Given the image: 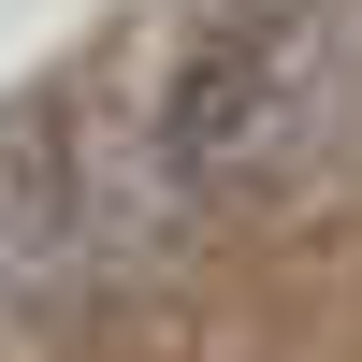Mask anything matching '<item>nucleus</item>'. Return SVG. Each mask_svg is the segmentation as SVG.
<instances>
[{
  "mask_svg": "<svg viewBox=\"0 0 362 362\" xmlns=\"http://www.w3.org/2000/svg\"><path fill=\"white\" fill-rule=\"evenodd\" d=\"M73 276H87V232H73V87H15L0 102V319H29Z\"/></svg>",
  "mask_w": 362,
  "mask_h": 362,
  "instance_id": "f257e3e1",
  "label": "nucleus"
},
{
  "mask_svg": "<svg viewBox=\"0 0 362 362\" xmlns=\"http://www.w3.org/2000/svg\"><path fill=\"white\" fill-rule=\"evenodd\" d=\"M203 29H290V15H319V0H189Z\"/></svg>",
  "mask_w": 362,
  "mask_h": 362,
  "instance_id": "f03ea898",
  "label": "nucleus"
}]
</instances>
